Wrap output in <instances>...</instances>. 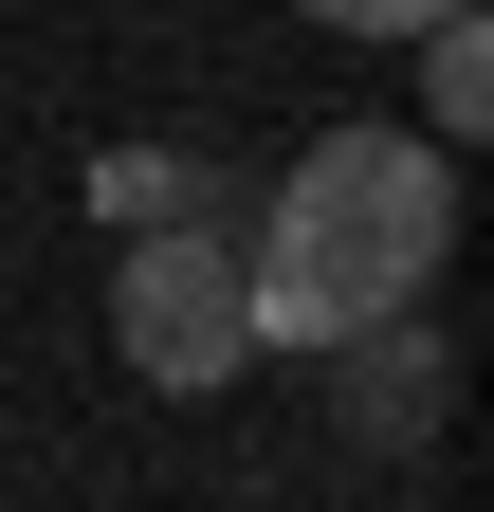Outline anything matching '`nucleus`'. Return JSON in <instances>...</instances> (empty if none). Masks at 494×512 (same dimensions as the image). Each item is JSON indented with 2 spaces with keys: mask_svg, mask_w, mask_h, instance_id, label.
Masks as SVG:
<instances>
[{
  "mask_svg": "<svg viewBox=\"0 0 494 512\" xmlns=\"http://www.w3.org/2000/svg\"><path fill=\"white\" fill-rule=\"evenodd\" d=\"M476 110H494V37L476 19H421V147H458Z\"/></svg>",
  "mask_w": 494,
  "mask_h": 512,
  "instance_id": "nucleus-4",
  "label": "nucleus"
},
{
  "mask_svg": "<svg viewBox=\"0 0 494 512\" xmlns=\"http://www.w3.org/2000/svg\"><path fill=\"white\" fill-rule=\"evenodd\" d=\"M330 37H421V19H476V0H312Z\"/></svg>",
  "mask_w": 494,
  "mask_h": 512,
  "instance_id": "nucleus-6",
  "label": "nucleus"
},
{
  "mask_svg": "<svg viewBox=\"0 0 494 512\" xmlns=\"http://www.w3.org/2000/svg\"><path fill=\"white\" fill-rule=\"evenodd\" d=\"M440 256H458V147H421V128H330V147L275 183L238 293H257V348H366L385 311H421Z\"/></svg>",
  "mask_w": 494,
  "mask_h": 512,
  "instance_id": "nucleus-1",
  "label": "nucleus"
},
{
  "mask_svg": "<svg viewBox=\"0 0 494 512\" xmlns=\"http://www.w3.org/2000/svg\"><path fill=\"white\" fill-rule=\"evenodd\" d=\"M348 403H366V421H440V330H421V311H385V330L348 348Z\"/></svg>",
  "mask_w": 494,
  "mask_h": 512,
  "instance_id": "nucleus-3",
  "label": "nucleus"
},
{
  "mask_svg": "<svg viewBox=\"0 0 494 512\" xmlns=\"http://www.w3.org/2000/svg\"><path fill=\"white\" fill-rule=\"evenodd\" d=\"M92 202H110V220H147V238H165V220H202V183H183L165 147H110V165H92Z\"/></svg>",
  "mask_w": 494,
  "mask_h": 512,
  "instance_id": "nucleus-5",
  "label": "nucleus"
},
{
  "mask_svg": "<svg viewBox=\"0 0 494 512\" xmlns=\"http://www.w3.org/2000/svg\"><path fill=\"white\" fill-rule=\"evenodd\" d=\"M110 348H129L147 384H238V348H257V293H238V238H202V220L129 238V275H110Z\"/></svg>",
  "mask_w": 494,
  "mask_h": 512,
  "instance_id": "nucleus-2",
  "label": "nucleus"
}]
</instances>
